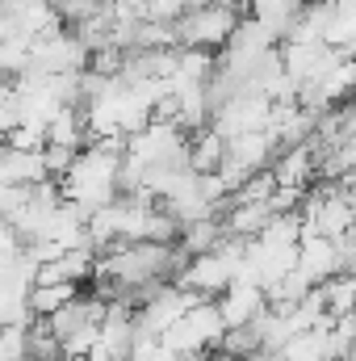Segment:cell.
<instances>
[{"mask_svg": "<svg viewBox=\"0 0 356 361\" xmlns=\"http://www.w3.org/2000/svg\"><path fill=\"white\" fill-rule=\"evenodd\" d=\"M21 252H25V240L17 235V227L8 219H0V265H13Z\"/></svg>", "mask_w": 356, "mask_h": 361, "instance_id": "obj_7", "label": "cell"}, {"mask_svg": "<svg viewBox=\"0 0 356 361\" xmlns=\"http://www.w3.org/2000/svg\"><path fill=\"white\" fill-rule=\"evenodd\" d=\"M76 298H80V286H72V281H38L30 290L25 307H30V319H51L55 311H63Z\"/></svg>", "mask_w": 356, "mask_h": 361, "instance_id": "obj_6", "label": "cell"}, {"mask_svg": "<svg viewBox=\"0 0 356 361\" xmlns=\"http://www.w3.org/2000/svg\"><path fill=\"white\" fill-rule=\"evenodd\" d=\"M201 302H210V298L184 290L177 281H164V286L139 307V336H164V332H172L180 319H184L193 307H201Z\"/></svg>", "mask_w": 356, "mask_h": 361, "instance_id": "obj_2", "label": "cell"}, {"mask_svg": "<svg viewBox=\"0 0 356 361\" xmlns=\"http://www.w3.org/2000/svg\"><path fill=\"white\" fill-rule=\"evenodd\" d=\"M298 273L319 290V281L327 286L331 277L344 273V257H340V244L336 240H323V235H302L298 244Z\"/></svg>", "mask_w": 356, "mask_h": 361, "instance_id": "obj_5", "label": "cell"}, {"mask_svg": "<svg viewBox=\"0 0 356 361\" xmlns=\"http://www.w3.org/2000/svg\"><path fill=\"white\" fill-rule=\"evenodd\" d=\"M218 311H222L227 332H231V328H252V324L268 311L265 286H256V281H231V286L222 290V298H218Z\"/></svg>", "mask_w": 356, "mask_h": 361, "instance_id": "obj_4", "label": "cell"}, {"mask_svg": "<svg viewBox=\"0 0 356 361\" xmlns=\"http://www.w3.org/2000/svg\"><path fill=\"white\" fill-rule=\"evenodd\" d=\"M239 30L235 8H218V4H197L193 13H184L177 21V42L189 51H205V47H227L231 34Z\"/></svg>", "mask_w": 356, "mask_h": 361, "instance_id": "obj_3", "label": "cell"}, {"mask_svg": "<svg viewBox=\"0 0 356 361\" xmlns=\"http://www.w3.org/2000/svg\"><path fill=\"white\" fill-rule=\"evenodd\" d=\"M222 336H227V324H222L218 302H201V307H193V311L180 319L172 332H164L160 341H164L180 361H197V357L218 353Z\"/></svg>", "mask_w": 356, "mask_h": 361, "instance_id": "obj_1", "label": "cell"}]
</instances>
